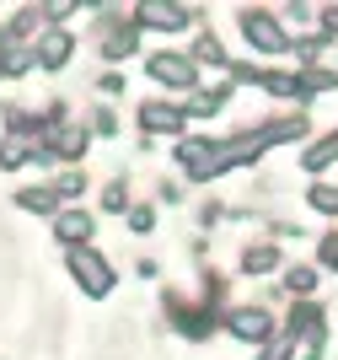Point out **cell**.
I'll return each mask as SVG.
<instances>
[{
	"label": "cell",
	"mask_w": 338,
	"mask_h": 360,
	"mask_svg": "<svg viewBox=\"0 0 338 360\" xmlns=\"http://www.w3.org/2000/svg\"><path fill=\"white\" fill-rule=\"evenodd\" d=\"M242 32H247V44L264 49V54H285V49H290V32L280 27L274 11H242Z\"/></svg>",
	"instance_id": "1"
},
{
	"label": "cell",
	"mask_w": 338,
	"mask_h": 360,
	"mask_svg": "<svg viewBox=\"0 0 338 360\" xmlns=\"http://www.w3.org/2000/svg\"><path fill=\"white\" fill-rule=\"evenodd\" d=\"M70 274L81 280L86 296H108V290H113V269H108V258H97L91 248H70Z\"/></svg>",
	"instance_id": "2"
},
{
	"label": "cell",
	"mask_w": 338,
	"mask_h": 360,
	"mask_svg": "<svg viewBox=\"0 0 338 360\" xmlns=\"http://www.w3.org/2000/svg\"><path fill=\"white\" fill-rule=\"evenodd\" d=\"M226 323H231V333L247 339V345H268V339H274V317H268L264 307H236Z\"/></svg>",
	"instance_id": "3"
},
{
	"label": "cell",
	"mask_w": 338,
	"mask_h": 360,
	"mask_svg": "<svg viewBox=\"0 0 338 360\" xmlns=\"http://www.w3.org/2000/svg\"><path fill=\"white\" fill-rule=\"evenodd\" d=\"M183 119H188V108L140 103V129H145V135H183Z\"/></svg>",
	"instance_id": "4"
},
{
	"label": "cell",
	"mask_w": 338,
	"mask_h": 360,
	"mask_svg": "<svg viewBox=\"0 0 338 360\" xmlns=\"http://www.w3.org/2000/svg\"><path fill=\"white\" fill-rule=\"evenodd\" d=\"M134 27L177 32V27H188V11H183V6H167V0H145V6H134Z\"/></svg>",
	"instance_id": "5"
},
{
	"label": "cell",
	"mask_w": 338,
	"mask_h": 360,
	"mask_svg": "<svg viewBox=\"0 0 338 360\" xmlns=\"http://www.w3.org/2000/svg\"><path fill=\"white\" fill-rule=\"evenodd\" d=\"M145 70L156 75L162 86H193V81H199V75H193V60H188V54H156Z\"/></svg>",
	"instance_id": "6"
},
{
	"label": "cell",
	"mask_w": 338,
	"mask_h": 360,
	"mask_svg": "<svg viewBox=\"0 0 338 360\" xmlns=\"http://www.w3.org/2000/svg\"><path fill=\"white\" fill-rule=\"evenodd\" d=\"M54 237L70 242V248H81V242L91 237V215H86V210H59V215H54Z\"/></svg>",
	"instance_id": "7"
},
{
	"label": "cell",
	"mask_w": 338,
	"mask_h": 360,
	"mask_svg": "<svg viewBox=\"0 0 338 360\" xmlns=\"http://www.w3.org/2000/svg\"><path fill=\"white\" fill-rule=\"evenodd\" d=\"M70 32H44V38H38V54H32V60L44 65V70H59V65L70 60Z\"/></svg>",
	"instance_id": "8"
},
{
	"label": "cell",
	"mask_w": 338,
	"mask_h": 360,
	"mask_svg": "<svg viewBox=\"0 0 338 360\" xmlns=\"http://www.w3.org/2000/svg\"><path fill=\"white\" fill-rule=\"evenodd\" d=\"M333 162H338V135L317 140V146H311L306 156H301V167H306V172H323V167H333Z\"/></svg>",
	"instance_id": "9"
},
{
	"label": "cell",
	"mask_w": 338,
	"mask_h": 360,
	"mask_svg": "<svg viewBox=\"0 0 338 360\" xmlns=\"http://www.w3.org/2000/svg\"><path fill=\"white\" fill-rule=\"evenodd\" d=\"M274 264H280V248H268V242H258V248L242 253V269H247V274H268Z\"/></svg>",
	"instance_id": "10"
},
{
	"label": "cell",
	"mask_w": 338,
	"mask_h": 360,
	"mask_svg": "<svg viewBox=\"0 0 338 360\" xmlns=\"http://www.w3.org/2000/svg\"><path fill=\"white\" fill-rule=\"evenodd\" d=\"M81 146H86V129H59L48 150H54V156H70V162H75V156H81Z\"/></svg>",
	"instance_id": "11"
},
{
	"label": "cell",
	"mask_w": 338,
	"mask_h": 360,
	"mask_svg": "<svg viewBox=\"0 0 338 360\" xmlns=\"http://www.w3.org/2000/svg\"><path fill=\"white\" fill-rule=\"evenodd\" d=\"M22 210H44V215H54V194H48V188H22Z\"/></svg>",
	"instance_id": "12"
},
{
	"label": "cell",
	"mask_w": 338,
	"mask_h": 360,
	"mask_svg": "<svg viewBox=\"0 0 338 360\" xmlns=\"http://www.w3.org/2000/svg\"><path fill=\"white\" fill-rule=\"evenodd\" d=\"M311 210L338 215V188H333V183H317V188H311Z\"/></svg>",
	"instance_id": "13"
},
{
	"label": "cell",
	"mask_w": 338,
	"mask_h": 360,
	"mask_svg": "<svg viewBox=\"0 0 338 360\" xmlns=\"http://www.w3.org/2000/svg\"><path fill=\"white\" fill-rule=\"evenodd\" d=\"M285 285H290L295 296H306V290L317 285V269H306V264H301V269H290V280H285Z\"/></svg>",
	"instance_id": "14"
},
{
	"label": "cell",
	"mask_w": 338,
	"mask_h": 360,
	"mask_svg": "<svg viewBox=\"0 0 338 360\" xmlns=\"http://www.w3.org/2000/svg\"><path fill=\"white\" fill-rule=\"evenodd\" d=\"M193 60H209V65H226V60H221V44H215V38H199V44H193Z\"/></svg>",
	"instance_id": "15"
},
{
	"label": "cell",
	"mask_w": 338,
	"mask_h": 360,
	"mask_svg": "<svg viewBox=\"0 0 338 360\" xmlns=\"http://www.w3.org/2000/svg\"><path fill=\"white\" fill-rule=\"evenodd\" d=\"M317 258H323L327 269H338V231H333V237H323V248H317Z\"/></svg>",
	"instance_id": "16"
},
{
	"label": "cell",
	"mask_w": 338,
	"mask_h": 360,
	"mask_svg": "<svg viewBox=\"0 0 338 360\" xmlns=\"http://www.w3.org/2000/svg\"><path fill=\"white\" fill-rule=\"evenodd\" d=\"M81 188H86V183H81V172H65V178H59V199H75Z\"/></svg>",
	"instance_id": "17"
},
{
	"label": "cell",
	"mask_w": 338,
	"mask_h": 360,
	"mask_svg": "<svg viewBox=\"0 0 338 360\" xmlns=\"http://www.w3.org/2000/svg\"><path fill=\"white\" fill-rule=\"evenodd\" d=\"M150 221H156V215H150L145 205H134V210H129V226H134V231H150Z\"/></svg>",
	"instance_id": "18"
},
{
	"label": "cell",
	"mask_w": 338,
	"mask_h": 360,
	"mask_svg": "<svg viewBox=\"0 0 338 360\" xmlns=\"http://www.w3.org/2000/svg\"><path fill=\"white\" fill-rule=\"evenodd\" d=\"M103 205H108V210H124V188H118V183H113V188L103 194Z\"/></svg>",
	"instance_id": "19"
},
{
	"label": "cell",
	"mask_w": 338,
	"mask_h": 360,
	"mask_svg": "<svg viewBox=\"0 0 338 360\" xmlns=\"http://www.w3.org/2000/svg\"><path fill=\"white\" fill-rule=\"evenodd\" d=\"M323 22H327V32H338V6H327V11H323Z\"/></svg>",
	"instance_id": "20"
}]
</instances>
